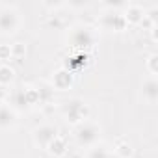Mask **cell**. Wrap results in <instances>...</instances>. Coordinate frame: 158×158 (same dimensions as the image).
I'll return each instance as SVG.
<instances>
[{
	"instance_id": "1",
	"label": "cell",
	"mask_w": 158,
	"mask_h": 158,
	"mask_svg": "<svg viewBox=\"0 0 158 158\" xmlns=\"http://www.w3.org/2000/svg\"><path fill=\"white\" fill-rule=\"evenodd\" d=\"M95 41H97V32L91 26L78 24L73 26L67 34V43L73 48V52H86L95 45Z\"/></svg>"
},
{
	"instance_id": "2",
	"label": "cell",
	"mask_w": 158,
	"mask_h": 158,
	"mask_svg": "<svg viewBox=\"0 0 158 158\" xmlns=\"http://www.w3.org/2000/svg\"><path fill=\"white\" fill-rule=\"evenodd\" d=\"M101 138V128L91 123V121H84L78 123L74 128V139L80 147H93Z\"/></svg>"
},
{
	"instance_id": "3",
	"label": "cell",
	"mask_w": 158,
	"mask_h": 158,
	"mask_svg": "<svg viewBox=\"0 0 158 158\" xmlns=\"http://www.w3.org/2000/svg\"><path fill=\"white\" fill-rule=\"evenodd\" d=\"M65 117H67V121H71V123H74V125L84 123V121H88V117H89V108H88V104H84L82 101H71V102H67V106H65Z\"/></svg>"
},
{
	"instance_id": "4",
	"label": "cell",
	"mask_w": 158,
	"mask_h": 158,
	"mask_svg": "<svg viewBox=\"0 0 158 158\" xmlns=\"http://www.w3.org/2000/svg\"><path fill=\"white\" fill-rule=\"evenodd\" d=\"M19 24H21L19 13L13 8L0 10V34H13V32H17Z\"/></svg>"
},
{
	"instance_id": "5",
	"label": "cell",
	"mask_w": 158,
	"mask_h": 158,
	"mask_svg": "<svg viewBox=\"0 0 158 158\" xmlns=\"http://www.w3.org/2000/svg\"><path fill=\"white\" fill-rule=\"evenodd\" d=\"M56 136H58V128L52 127V125H41L39 128L34 130V141H35L39 147H43V149H47L48 143H50Z\"/></svg>"
},
{
	"instance_id": "6",
	"label": "cell",
	"mask_w": 158,
	"mask_h": 158,
	"mask_svg": "<svg viewBox=\"0 0 158 158\" xmlns=\"http://www.w3.org/2000/svg\"><path fill=\"white\" fill-rule=\"evenodd\" d=\"M88 63H89V56L86 54V52H73L67 60H65V63H63V69H67L69 73H76V71H82V69H86L88 67Z\"/></svg>"
},
{
	"instance_id": "7",
	"label": "cell",
	"mask_w": 158,
	"mask_h": 158,
	"mask_svg": "<svg viewBox=\"0 0 158 158\" xmlns=\"http://www.w3.org/2000/svg\"><path fill=\"white\" fill-rule=\"evenodd\" d=\"M101 26L104 30H114V32H121L125 30L128 24L123 17V13H106L101 17Z\"/></svg>"
},
{
	"instance_id": "8",
	"label": "cell",
	"mask_w": 158,
	"mask_h": 158,
	"mask_svg": "<svg viewBox=\"0 0 158 158\" xmlns=\"http://www.w3.org/2000/svg\"><path fill=\"white\" fill-rule=\"evenodd\" d=\"M73 82H74V74L63 67L58 73H54V76H52V88H56V89H67L73 86Z\"/></svg>"
},
{
	"instance_id": "9",
	"label": "cell",
	"mask_w": 158,
	"mask_h": 158,
	"mask_svg": "<svg viewBox=\"0 0 158 158\" xmlns=\"http://www.w3.org/2000/svg\"><path fill=\"white\" fill-rule=\"evenodd\" d=\"M15 121H17L15 110L10 104L2 102V104H0V128H10V127L15 125Z\"/></svg>"
},
{
	"instance_id": "10",
	"label": "cell",
	"mask_w": 158,
	"mask_h": 158,
	"mask_svg": "<svg viewBox=\"0 0 158 158\" xmlns=\"http://www.w3.org/2000/svg\"><path fill=\"white\" fill-rule=\"evenodd\" d=\"M123 17L127 21V24H139L143 21V17H145V11L138 4H128L127 10H125V13H123Z\"/></svg>"
},
{
	"instance_id": "11",
	"label": "cell",
	"mask_w": 158,
	"mask_h": 158,
	"mask_svg": "<svg viewBox=\"0 0 158 158\" xmlns=\"http://www.w3.org/2000/svg\"><path fill=\"white\" fill-rule=\"evenodd\" d=\"M141 95L147 102L154 104L158 101V82H156V78H149V80L143 82V88H141Z\"/></svg>"
},
{
	"instance_id": "12",
	"label": "cell",
	"mask_w": 158,
	"mask_h": 158,
	"mask_svg": "<svg viewBox=\"0 0 158 158\" xmlns=\"http://www.w3.org/2000/svg\"><path fill=\"white\" fill-rule=\"evenodd\" d=\"M47 151L52 154V156H56V158H60V156H63L65 152H67V141L58 134L50 143H48V147H47Z\"/></svg>"
},
{
	"instance_id": "13",
	"label": "cell",
	"mask_w": 158,
	"mask_h": 158,
	"mask_svg": "<svg viewBox=\"0 0 158 158\" xmlns=\"http://www.w3.org/2000/svg\"><path fill=\"white\" fill-rule=\"evenodd\" d=\"M15 78V71L10 65H0V86H10Z\"/></svg>"
},
{
	"instance_id": "14",
	"label": "cell",
	"mask_w": 158,
	"mask_h": 158,
	"mask_svg": "<svg viewBox=\"0 0 158 158\" xmlns=\"http://www.w3.org/2000/svg\"><path fill=\"white\" fill-rule=\"evenodd\" d=\"M132 147H130V143L128 141H125V139H119L117 141V145H115V156H119V158H130L132 156Z\"/></svg>"
},
{
	"instance_id": "15",
	"label": "cell",
	"mask_w": 158,
	"mask_h": 158,
	"mask_svg": "<svg viewBox=\"0 0 158 158\" xmlns=\"http://www.w3.org/2000/svg\"><path fill=\"white\" fill-rule=\"evenodd\" d=\"M108 156H110V151L101 143H95L88 151V158H108Z\"/></svg>"
},
{
	"instance_id": "16",
	"label": "cell",
	"mask_w": 158,
	"mask_h": 158,
	"mask_svg": "<svg viewBox=\"0 0 158 158\" xmlns=\"http://www.w3.org/2000/svg\"><path fill=\"white\" fill-rule=\"evenodd\" d=\"M147 71L154 76L158 73V54H151L147 58Z\"/></svg>"
},
{
	"instance_id": "17",
	"label": "cell",
	"mask_w": 158,
	"mask_h": 158,
	"mask_svg": "<svg viewBox=\"0 0 158 158\" xmlns=\"http://www.w3.org/2000/svg\"><path fill=\"white\" fill-rule=\"evenodd\" d=\"M10 48H11V58H23V56L26 54L24 43H13Z\"/></svg>"
},
{
	"instance_id": "18",
	"label": "cell",
	"mask_w": 158,
	"mask_h": 158,
	"mask_svg": "<svg viewBox=\"0 0 158 158\" xmlns=\"http://www.w3.org/2000/svg\"><path fill=\"white\" fill-rule=\"evenodd\" d=\"M10 58H11L10 45H0V60H10Z\"/></svg>"
},
{
	"instance_id": "19",
	"label": "cell",
	"mask_w": 158,
	"mask_h": 158,
	"mask_svg": "<svg viewBox=\"0 0 158 158\" xmlns=\"http://www.w3.org/2000/svg\"><path fill=\"white\" fill-rule=\"evenodd\" d=\"M108 158H119V156H115V154H112V152H110V156H108Z\"/></svg>"
}]
</instances>
